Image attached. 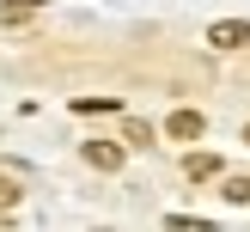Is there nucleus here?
<instances>
[{
	"label": "nucleus",
	"mask_w": 250,
	"mask_h": 232,
	"mask_svg": "<svg viewBox=\"0 0 250 232\" xmlns=\"http://www.w3.org/2000/svg\"><path fill=\"white\" fill-rule=\"evenodd\" d=\"M19 195H24L19 183H12V177H0V214H6V208H19Z\"/></svg>",
	"instance_id": "8"
},
{
	"label": "nucleus",
	"mask_w": 250,
	"mask_h": 232,
	"mask_svg": "<svg viewBox=\"0 0 250 232\" xmlns=\"http://www.w3.org/2000/svg\"><path fill=\"white\" fill-rule=\"evenodd\" d=\"M31 6H43V0H31Z\"/></svg>",
	"instance_id": "9"
},
{
	"label": "nucleus",
	"mask_w": 250,
	"mask_h": 232,
	"mask_svg": "<svg viewBox=\"0 0 250 232\" xmlns=\"http://www.w3.org/2000/svg\"><path fill=\"white\" fill-rule=\"evenodd\" d=\"M122 141H128V147H153V122L128 116V128H122Z\"/></svg>",
	"instance_id": "5"
},
{
	"label": "nucleus",
	"mask_w": 250,
	"mask_h": 232,
	"mask_svg": "<svg viewBox=\"0 0 250 232\" xmlns=\"http://www.w3.org/2000/svg\"><path fill=\"white\" fill-rule=\"evenodd\" d=\"M208 43H214V49H244V43H250V19H220V24H208Z\"/></svg>",
	"instance_id": "1"
},
{
	"label": "nucleus",
	"mask_w": 250,
	"mask_h": 232,
	"mask_svg": "<svg viewBox=\"0 0 250 232\" xmlns=\"http://www.w3.org/2000/svg\"><path fill=\"white\" fill-rule=\"evenodd\" d=\"M202 128H208V122H202V110H171V122H165V134H171V141H202Z\"/></svg>",
	"instance_id": "2"
},
{
	"label": "nucleus",
	"mask_w": 250,
	"mask_h": 232,
	"mask_svg": "<svg viewBox=\"0 0 250 232\" xmlns=\"http://www.w3.org/2000/svg\"><path fill=\"white\" fill-rule=\"evenodd\" d=\"M226 202H238V208H250V177H226Z\"/></svg>",
	"instance_id": "6"
},
{
	"label": "nucleus",
	"mask_w": 250,
	"mask_h": 232,
	"mask_svg": "<svg viewBox=\"0 0 250 232\" xmlns=\"http://www.w3.org/2000/svg\"><path fill=\"white\" fill-rule=\"evenodd\" d=\"M24 12H31V0H0V24H19Z\"/></svg>",
	"instance_id": "7"
},
{
	"label": "nucleus",
	"mask_w": 250,
	"mask_h": 232,
	"mask_svg": "<svg viewBox=\"0 0 250 232\" xmlns=\"http://www.w3.org/2000/svg\"><path fill=\"white\" fill-rule=\"evenodd\" d=\"M85 165L116 171V165H122V147H116V141H85Z\"/></svg>",
	"instance_id": "3"
},
{
	"label": "nucleus",
	"mask_w": 250,
	"mask_h": 232,
	"mask_svg": "<svg viewBox=\"0 0 250 232\" xmlns=\"http://www.w3.org/2000/svg\"><path fill=\"white\" fill-rule=\"evenodd\" d=\"M244 141H250V128H244Z\"/></svg>",
	"instance_id": "10"
},
{
	"label": "nucleus",
	"mask_w": 250,
	"mask_h": 232,
	"mask_svg": "<svg viewBox=\"0 0 250 232\" xmlns=\"http://www.w3.org/2000/svg\"><path fill=\"white\" fill-rule=\"evenodd\" d=\"M183 177H195V183L220 177V159H214V153H189V159H183Z\"/></svg>",
	"instance_id": "4"
}]
</instances>
